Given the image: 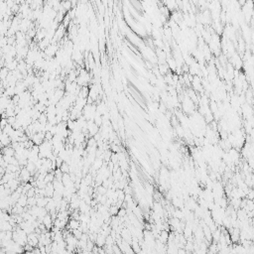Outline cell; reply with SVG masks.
Returning <instances> with one entry per match:
<instances>
[{
    "mask_svg": "<svg viewBox=\"0 0 254 254\" xmlns=\"http://www.w3.org/2000/svg\"><path fill=\"white\" fill-rule=\"evenodd\" d=\"M1 153L3 156H8V157H14L15 155V150L12 148L11 146L8 147H3V149L1 150Z\"/></svg>",
    "mask_w": 254,
    "mask_h": 254,
    "instance_id": "cell-1",
    "label": "cell"
},
{
    "mask_svg": "<svg viewBox=\"0 0 254 254\" xmlns=\"http://www.w3.org/2000/svg\"><path fill=\"white\" fill-rule=\"evenodd\" d=\"M0 142H1V144L3 145V147H8L11 145V139L10 137H9L8 135H6L3 133L2 136L0 137Z\"/></svg>",
    "mask_w": 254,
    "mask_h": 254,
    "instance_id": "cell-2",
    "label": "cell"
},
{
    "mask_svg": "<svg viewBox=\"0 0 254 254\" xmlns=\"http://www.w3.org/2000/svg\"><path fill=\"white\" fill-rule=\"evenodd\" d=\"M79 225H80L79 221H76V219H74V218H72L69 222H68V227L71 229V231L75 230V229H79Z\"/></svg>",
    "mask_w": 254,
    "mask_h": 254,
    "instance_id": "cell-3",
    "label": "cell"
},
{
    "mask_svg": "<svg viewBox=\"0 0 254 254\" xmlns=\"http://www.w3.org/2000/svg\"><path fill=\"white\" fill-rule=\"evenodd\" d=\"M27 201H28V198L26 197V195H21L19 200L17 201V204H19L20 206L22 207H25L27 206Z\"/></svg>",
    "mask_w": 254,
    "mask_h": 254,
    "instance_id": "cell-4",
    "label": "cell"
},
{
    "mask_svg": "<svg viewBox=\"0 0 254 254\" xmlns=\"http://www.w3.org/2000/svg\"><path fill=\"white\" fill-rule=\"evenodd\" d=\"M9 71L6 69V68L4 67V68H2L1 70H0V79L2 80H5L6 79H7V76H8V75H9Z\"/></svg>",
    "mask_w": 254,
    "mask_h": 254,
    "instance_id": "cell-5",
    "label": "cell"
},
{
    "mask_svg": "<svg viewBox=\"0 0 254 254\" xmlns=\"http://www.w3.org/2000/svg\"><path fill=\"white\" fill-rule=\"evenodd\" d=\"M13 132H14V129H13V127H12L11 125H7L6 127H4V128H3V133H4V134H6V135H8L9 137H10V136L13 134Z\"/></svg>",
    "mask_w": 254,
    "mask_h": 254,
    "instance_id": "cell-6",
    "label": "cell"
},
{
    "mask_svg": "<svg viewBox=\"0 0 254 254\" xmlns=\"http://www.w3.org/2000/svg\"><path fill=\"white\" fill-rule=\"evenodd\" d=\"M22 254H35V253H34V251H24Z\"/></svg>",
    "mask_w": 254,
    "mask_h": 254,
    "instance_id": "cell-7",
    "label": "cell"
},
{
    "mask_svg": "<svg viewBox=\"0 0 254 254\" xmlns=\"http://www.w3.org/2000/svg\"><path fill=\"white\" fill-rule=\"evenodd\" d=\"M3 149V145L1 144V142H0V151H1Z\"/></svg>",
    "mask_w": 254,
    "mask_h": 254,
    "instance_id": "cell-8",
    "label": "cell"
}]
</instances>
